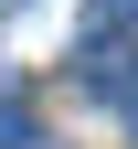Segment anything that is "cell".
<instances>
[{"mask_svg": "<svg viewBox=\"0 0 138 149\" xmlns=\"http://www.w3.org/2000/svg\"><path fill=\"white\" fill-rule=\"evenodd\" d=\"M128 128H138V85H128Z\"/></svg>", "mask_w": 138, "mask_h": 149, "instance_id": "3", "label": "cell"}, {"mask_svg": "<svg viewBox=\"0 0 138 149\" xmlns=\"http://www.w3.org/2000/svg\"><path fill=\"white\" fill-rule=\"evenodd\" d=\"M0 149H32V107L21 96H0Z\"/></svg>", "mask_w": 138, "mask_h": 149, "instance_id": "2", "label": "cell"}, {"mask_svg": "<svg viewBox=\"0 0 138 149\" xmlns=\"http://www.w3.org/2000/svg\"><path fill=\"white\" fill-rule=\"evenodd\" d=\"M85 22H96V43H106V32H128V22H138V0H85Z\"/></svg>", "mask_w": 138, "mask_h": 149, "instance_id": "1", "label": "cell"}]
</instances>
